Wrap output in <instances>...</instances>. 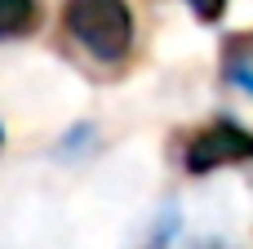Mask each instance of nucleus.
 Wrapping results in <instances>:
<instances>
[{"label": "nucleus", "mask_w": 253, "mask_h": 249, "mask_svg": "<svg viewBox=\"0 0 253 249\" xmlns=\"http://www.w3.org/2000/svg\"><path fill=\"white\" fill-rule=\"evenodd\" d=\"M40 27V0H0V40L31 36Z\"/></svg>", "instance_id": "obj_3"}, {"label": "nucleus", "mask_w": 253, "mask_h": 249, "mask_svg": "<svg viewBox=\"0 0 253 249\" xmlns=\"http://www.w3.org/2000/svg\"><path fill=\"white\" fill-rule=\"evenodd\" d=\"M62 27L102 67H120L133 49V9L125 0H62Z\"/></svg>", "instance_id": "obj_1"}, {"label": "nucleus", "mask_w": 253, "mask_h": 249, "mask_svg": "<svg viewBox=\"0 0 253 249\" xmlns=\"http://www.w3.org/2000/svg\"><path fill=\"white\" fill-rule=\"evenodd\" d=\"M0 143H4V129H0Z\"/></svg>", "instance_id": "obj_5"}, {"label": "nucleus", "mask_w": 253, "mask_h": 249, "mask_svg": "<svg viewBox=\"0 0 253 249\" xmlns=\"http://www.w3.org/2000/svg\"><path fill=\"white\" fill-rule=\"evenodd\" d=\"M249 160H253V129L236 125V120H213L182 143V169L196 178L213 174V169L249 165Z\"/></svg>", "instance_id": "obj_2"}, {"label": "nucleus", "mask_w": 253, "mask_h": 249, "mask_svg": "<svg viewBox=\"0 0 253 249\" xmlns=\"http://www.w3.org/2000/svg\"><path fill=\"white\" fill-rule=\"evenodd\" d=\"M191 4V13L200 18V22H218L222 13H227V0H187Z\"/></svg>", "instance_id": "obj_4"}]
</instances>
